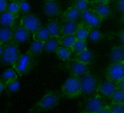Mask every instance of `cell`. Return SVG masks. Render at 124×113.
I'll return each instance as SVG.
<instances>
[{"instance_id": "obj_1", "label": "cell", "mask_w": 124, "mask_h": 113, "mask_svg": "<svg viewBox=\"0 0 124 113\" xmlns=\"http://www.w3.org/2000/svg\"><path fill=\"white\" fill-rule=\"evenodd\" d=\"M62 97L61 91H48L30 108L28 113H40L53 109L59 104Z\"/></svg>"}, {"instance_id": "obj_2", "label": "cell", "mask_w": 124, "mask_h": 113, "mask_svg": "<svg viewBox=\"0 0 124 113\" xmlns=\"http://www.w3.org/2000/svg\"><path fill=\"white\" fill-rule=\"evenodd\" d=\"M37 64V58L28 52L20 55L16 61L12 66L20 77L28 75Z\"/></svg>"}, {"instance_id": "obj_3", "label": "cell", "mask_w": 124, "mask_h": 113, "mask_svg": "<svg viewBox=\"0 0 124 113\" xmlns=\"http://www.w3.org/2000/svg\"><path fill=\"white\" fill-rule=\"evenodd\" d=\"M107 103L105 98L98 93L85 97L78 103L80 113H96Z\"/></svg>"}, {"instance_id": "obj_4", "label": "cell", "mask_w": 124, "mask_h": 113, "mask_svg": "<svg viewBox=\"0 0 124 113\" xmlns=\"http://www.w3.org/2000/svg\"><path fill=\"white\" fill-rule=\"evenodd\" d=\"M21 54L19 45L13 42L2 45L0 55V64L3 66H12Z\"/></svg>"}, {"instance_id": "obj_5", "label": "cell", "mask_w": 124, "mask_h": 113, "mask_svg": "<svg viewBox=\"0 0 124 113\" xmlns=\"http://www.w3.org/2000/svg\"><path fill=\"white\" fill-rule=\"evenodd\" d=\"M80 83L81 95L84 98L97 93L100 83L99 79L90 72L79 77Z\"/></svg>"}, {"instance_id": "obj_6", "label": "cell", "mask_w": 124, "mask_h": 113, "mask_svg": "<svg viewBox=\"0 0 124 113\" xmlns=\"http://www.w3.org/2000/svg\"><path fill=\"white\" fill-rule=\"evenodd\" d=\"M61 92L63 97L69 99L80 96L81 89L79 77L70 75L62 85Z\"/></svg>"}, {"instance_id": "obj_7", "label": "cell", "mask_w": 124, "mask_h": 113, "mask_svg": "<svg viewBox=\"0 0 124 113\" xmlns=\"http://www.w3.org/2000/svg\"><path fill=\"white\" fill-rule=\"evenodd\" d=\"M91 65H88L71 58L62 64V68L70 75L80 77L91 72Z\"/></svg>"}, {"instance_id": "obj_8", "label": "cell", "mask_w": 124, "mask_h": 113, "mask_svg": "<svg viewBox=\"0 0 124 113\" xmlns=\"http://www.w3.org/2000/svg\"><path fill=\"white\" fill-rule=\"evenodd\" d=\"M80 23L84 25L90 30L99 28L104 20L91 7L80 13L79 17Z\"/></svg>"}, {"instance_id": "obj_9", "label": "cell", "mask_w": 124, "mask_h": 113, "mask_svg": "<svg viewBox=\"0 0 124 113\" xmlns=\"http://www.w3.org/2000/svg\"><path fill=\"white\" fill-rule=\"evenodd\" d=\"M106 79L117 82L124 78V61L111 62L105 71Z\"/></svg>"}, {"instance_id": "obj_10", "label": "cell", "mask_w": 124, "mask_h": 113, "mask_svg": "<svg viewBox=\"0 0 124 113\" xmlns=\"http://www.w3.org/2000/svg\"><path fill=\"white\" fill-rule=\"evenodd\" d=\"M19 24L31 33L34 32L42 26L40 18L35 14L31 13L23 15Z\"/></svg>"}, {"instance_id": "obj_11", "label": "cell", "mask_w": 124, "mask_h": 113, "mask_svg": "<svg viewBox=\"0 0 124 113\" xmlns=\"http://www.w3.org/2000/svg\"><path fill=\"white\" fill-rule=\"evenodd\" d=\"M30 32L20 24H15L13 27V42L19 44L29 42Z\"/></svg>"}, {"instance_id": "obj_12", "label": "cell", "mask_w": 124, "mask_h": 113, "mask_svg": "<svg viewBox=\"0 0 124 113\" xmlns=\"http://www.w3.org/2000/svg\"><path fill=\"white\" fill-rule=\"evenodd\" d=\"M44 14L50 17H57L62 14V8L60 3L55 0L45 1L43 6Z\"/></svg>"}, {"instance_id": "obj_13", "label": "cell", "mask_w": 124, "mask_h": 113, "mask_svg": "<svg viewBox=\"0 0 124 113\" xmlns=\"http://www.w3.org/2000/svg\"><path fill=\"white\" fill-rule=\"evenodd\" d=\"M90 7L104 20L113 17L114 14V11L109 3L91 2Z\"/></svg>"}, {"instance_id": "obj_14", "label": "cell", "mask_w": 124, "mask_h": 113, "mask_svg": "<svg viewBox=\"0 0 124 113\" xmlns=\"http://www.w3.org/2000/svg\"><path fill=\"white\" fill-rule=\"evenodd\" d=\"M116 88V82L106 79L105 80L100 82L97 93L104 98H109Z\"/></svg>"}, {"instance_id": "obj_15", "label": "cell", "mask_w": 124, "mask_h": 113, "mask_svg": "<svg viewBox=\"0 0 124 113\" xmlns=\"http://www.w3.org/2000/svg\"><path fill=\"white\" fill-rule=\"evenodd\" d=\"M18 16L7 10L0 13V27H13Z\"/></svg>"}, {"instance_id": "obj_16", "label": "cell", "mask_w": 124, "mask_h": 113, "mask_svg": "<svg viewBox=\"0 0 124 113\" xmlns=\"http://www.w3.org/2000/svg\"><path fill=\"white\" fill-rule=\"evenodd\" d=\"M114 37V32L104 33L99 28H94L90 30L88 38L92 42H98L105 39H111Z\"/></svg>"}, {"instance_id": "obj_17", "label": "cell", "mask_w": 124, "mask_h": 113, "mask_svg": "<svg viewBox=\"0 0 124 113\" xmlns=\"http://www.w3.org/2000/svg\"><path fill=\"white\" fill-rule=\"evenodd\" d=\"M79 24V22L78 21L62 20L61 21V35H74Z\"/></svg>"}, {"instance_id": "obj_18", "label": "cell", "mask_w": 124, "mask_h": 113, "mask_svg": "<svg viewBox=\"0 0 124 113\" xmlns=\"http://www.w3.org/2000/svg\"><path fill=\"white\" fill-rule=\"evenodd\" d=\"M50 37H59L61 35V22L56 19H49L45 26Z\"/></svg>"}, {"instance_id": "obj_19", "label": "cell", "mask_w": 124, "mask_h": 113, "mask_svg": "<svg viewBox=\"0 0 124 113\" xmlns=\"http://www.w3.org/2000/svg\"><path fill=\"white\" fill-rule=\"evenodd\" d=\"M73 58L83 63L92 65L94 61V56L93 53L88 48H86L82 51L75 54Z\"/></svg>"}, {"instance_id": "obj_20", "label": "cell", "mask_w": 124, "mask_h": 113, "mask_svg": "<svg viewBox=\"0 0 124 113\" xmlns=\"http://www.w3.org/2000/svg\"><path fill=\"white\" fill-rule=\"evenodd\" d=\"M108 56L111 62L124 61V45L113 46L109 52Z\"/></svg>"}, {"instance_id": "obj_21", "label": "cell", "mask_w": 124, "mask_h": 113, "mask_svg": "<svg viewBox=\"0 0 124 113\" xmlns=\"http://www.w3.org/2000/svg\"><path fill=\"white\" fill-rule=\"evenodd\" d=\"M80 12L75 7L70 5L62 13V20L63 21H78L80 16Z\"/></svg>"}, {"instance_id": "obj_22", "label": "cell", "mask_w": 124, "mask_h": 113, "mask_svg": "<svg viewBox=\"0 0 124 113\" xmlns=\"http://www.w3.org/2000/svg\"><path fill=\"white\" fill-rule=\"evenodd\" d=\"M44 42L39 40H33L30 44L27 52L32 56L38 57L44 50Z\"/></svg>"}, {"instance_id": "obj_23", "label": "cell", "mask_w": 124, "mask_h": 113, "mask_svg": "<svg viewBox=\"0 0 124 113\" xmlns=\"http://www.w3.org/2000/svg\"><path fill=\"white\" fill-rule=\"evenodd\" d=\"M59 37H50L44 43V50L46 53L55 52L60 46L58 40Z\"/></svg>"}, {"instance_id": "obj_24", "label": "cell", "mask_w": 124, "mask_h": 113, "mask_svg": "<svg viewBox=\"0 0 124 113\" xmlns=\"http://www.w3.org/2000/svg\"><path fill=\"white\" fill-rule=\"evenodd\" d=\"M13 27H0V44L3 45L12 41Z\"/></svg>"}, {"instance_id": "obj_25", "label": "cell", "mask_w": 124, "mask_h": 113, "mask_svg": "<svg viewBox=\"0 0 124 113\" xmlns=\"http://www.w3.org/2000/svg\"><path fill=\"white\" fill-rule=\"evenodd\" d=\"M0 79L4 84L8 82L18 79V74L13 68H8L2 72Z\"/></svg>"}, {"instance_id": "obj_26", "label": "cell", "mask_w": 124, "mask_h": 113, "mask_svg": "<svg viewBox=\"0 0 124 113\" xmlns=\"http://www.w3.org/2000/svg\"><path fill=\"white\" fill-rule=\"evenodd\" d=\"M33 40H39L45 42L50 37V34L45 26H41L32 33Z\"/></svg>"}, {"instance_id": "obj_27", "label": "cell", "mask_w": 124, "mask_h": 113, "mask_svg": "<svg viewBox=\"0 0 124 113\" xmlns=\"http://www.w3.org/2000/svg\"><path fill=\"white\" fill-rule=\"evenodd\" d=\"M57 57L62 61H66L71 58L72 52L70 48L59 46L55 52Z\"/></svg>"}, {"instance_id": "obj_28", "label": "cell", "mask_w": 124, "mask_h": 113, "mask_svg": "<svg viewBox=\"0 0 124 113\" xmlns=\"http://www.w3.org/2000/svg\"><path fill=\"white\" fill-rule=\"evenodd\" d=\"M77 39L75 35H61L59 37V43L60 46L70 48Z\"/></svg>"}, {"instance_id": "obj_29", "label": "cell", "mask_w": 124, "mask_h": 113, "mask_svg": "<svg viewBox=\"0 0 124 113\" xmlns=\"http://www.w3.org/2000/svg\"><path fill=\"white\" fill-rule=\"evenodd\" d=\"M91 3L90 0H72L70 5L75 7L81 13L90 8Z\"/></svg>"}, {"instance_id": "obj_30", "label": "cell", "mask_w": 124, "mask_h": 113, "mask_svg": "<svg viewBox=\"0 0 124 113\" xmlns=\"http://www.w3.org/2000/svg\"><path fill=\"white\" fill-rule=\"evenodd\" d=\"M90 30L88 28L79 23V26L74 35L78 40H86L88 38Z\"/></svg>"}, {"instance_id": "obj_31", "label": "cell", "mask_w": 124, "mask_h": 113, "mask_svg": "<svg viewBox=\"0 0 124 113\" xmlns=\"http://www.w3.org/2000/svg\"><path fill=\"white\" fill-rule=\"evenodd\" d=\"M4 89L7 94L9 95L17 91L20 87V83L18 79L8 82L4 84Z\"/></svg>"}, {"instance_id": "obj_32", "label": "cell", "mask_w": 124, "mask_h": 113, "mask_svg": "<svg viewBox=\"0 0 124 113\" xmlns=\"http://www.w3.org/2000/svg\"><path fill=\"white\" fill-rule=\"evenodd\" d=\"M109 99L111 103H124V91L117 88Z\"/></svg>"}, {"instance_id": "obj_33", "label": "cell", "mask_w": 124, "mask_h": 113, "mask_svg": "<svg viewBox=\"0 0 124 113\" xmlns=\"http://www.w3.org/2000/svg\"><path fill=\"white\" fill-rule=\"evenodd\" d=\"M86 48H87L86 40L77 39L72 47L70 48V50L72 53L76 54Z\"/></svg>"}, {"instance_id": "obj_34", "label": "cell", "mask_w": 124, "mask_h": 113, "mask_svg": "<svg viewBox=\"0 0 124 113\" xmlns=\"http://www.w3.org/2000/svg\"><path fill=\"white\" fill-rule=\"evenodd\" d=\"M111 113H124V103H110Z\"/></svg>"}, {"instance_id": "obj_35", "label": "cell", "mask_w": 124, "mask_h": 113, "mask_svg": "<svg viewBox=\"0 0 124 113\" xmlns=\"http://www.w3.org/2000/svg\"><path fill=\"white\" fill-rule=\"evenodd\" d=\"M6 10L11 13L18 15H19L20 14L19 5L18 2H16L11 1L10 3H8Z\"/></svg>"}, {"instance_id": "obj_36", "label": "cell", "mask_w": 124, "mask_h": 113, "mask_svg": "<svg viewBox=\"0 0 124 113\" xmlns=\"http://www.w3.org/2000/svg\"><path fill=\"white\" fill-rule=\"evenodd\" d=\"M18 3L19 7L20 14H22L23 15L29 13L31 9V7L29 3L27 2V0L21 1L18 2Z\"/></svg>"}, {"instance_id": "obj_37", "label": "cell", "mask_w": 124, "mask_h": 113, "mask_svg": "<svg viewBox=\"0 0 124 113\" xmlns=\"http://www.w3.org/2000/svg\"><path fill=\"white\" fill-rule=\"evenodd\" d=\"M114 9L117 11L124 13V0H114Z\"/></svg>"}, {"instance_id": "obj_38", "label": "cell", "mask_w": 124, "mask_h": 113, "mask_svg": "<svg viewBox=\"0 0 124 113\" xmlns=\"http://www.w3.org/2000/svg\"><path fill=\"white\" fill-rule=\"evenodd\" d=\"M114 36L118 38L120 41L124 45V28H121L116 32H114Z\"/></svg>"}, {"instance_id": "obj_39", "label": "cell", "mask_w": 124, "mask_h": 113, "mask_svg": "<svg viewBox=\"0 0 124 113\" xmlns=\"http://www.w3.org/2000/svg\"><path fill=\"white\" fill-rule=\"evenodd\" d=\"M96 113H111L110 104H106L103 107H102Z\"/></svg>"}, {"instance_id": "obj_40", "label": "cell", "mask_w": 124, "mask_h": 113, "mask_svg": "<svg viewBox=\"0 0 124 113\" xmlns=\"http://www.w3.org/2000/svg\"><path fill=\"white\" fill-rule=\"evenodd\" d=\"M8 4V0H0V13L6 10Z\"/></svg>"}, {"instance_id": "obj_41", "label": "cell", "mask_w": 124, "mask_h": 113, "mask_svg": "<svg viewBox=\"0 0 124 113\" xmlns=\"http://www.w3.org/2000/svg\"><path fill=\"white\" fill-rule=\"evenodd\" d=\"M117 88L121 89L124 91V78L116 82Z\"/></svg>"}, {"instance_id": "obj_42", "label": "cell", "mask_w": 124, "mask_h": 113, "mask_svg": "<svg viewBox=\"0 0 124 113\" xmlns=\"http://www.w3.org/2000/svg\"><path fill=\"white\" fill-rule=\"evenodd\" d=\"M91 2L93 3H109L113 2L114 0H90Z\"/></svg>"}, {"instance_id": "obj_43", "label": "cell", "mask_w": 124, "mask_h": 113, "mask_svg": "<svg viewBox=\"0 0 124 113\" xmlns=\"http://www.w3.org/2000/svg\"><path fill=\"white\" fill-rule=\"evenodd\" d=\"M11 107V103L9 102L8 103V104H7V106L6 107L5 109L1 113H9V109H10V108Z\"/></svg>"}, {"instance_id": "obj_44", "label": "cell", "mask_w": 124, "mask_h": 113, "mask_svg": "<svg viewBox=\"0 0 124 113\" xmlns=\"http://www.w3.org/2000/svg\"><path fill=\"white\" fill-rule=\"evenodd\" d=\"M4 89V84L2 82V81L0 79V95L1 93V92L3 91V90Z\"/></svg>"}, {"instance_id": "obj_45", "label": "cell", "mask_w": 124, "mask_h": 113, "mask_svg": "<svg viewBox=\"0 0 124 113\" xmlns=\"http://www.w3.org/2000/svg\"><path fill=\"white\" fill-rule=\"evenodd\" d=\"M119 22L121 24L124 25V13H123L119 19Z\"/></svg>"}, {"instance_id": "obj_46", "label": "cell", "mask_w": 124, "mask_h": 113, "mask_svg": "<svg viewBox=\"0 0 124 113\" xmlns=\"http://www.w3.org/2000/svg\"><path fill=\"white\" fill-rule=\"evenodd\" d=\"M10 1H14V2H19L21 1L24 0H10Z\"/></svg>"}, {"instance_id": "obj_47", "label": "cell", "mask_w": 124, "mask_h": 113, "mask_svg": "<svg viewBox=\"0 0 124 113\" xmlns=\"http://www.w3.org/2000/svg\"><path fill=\"white\" fill-rule=\"evenodd\" d=\"M45 1H53L55 0H44Z\"/></svg>"}]
</instances>
